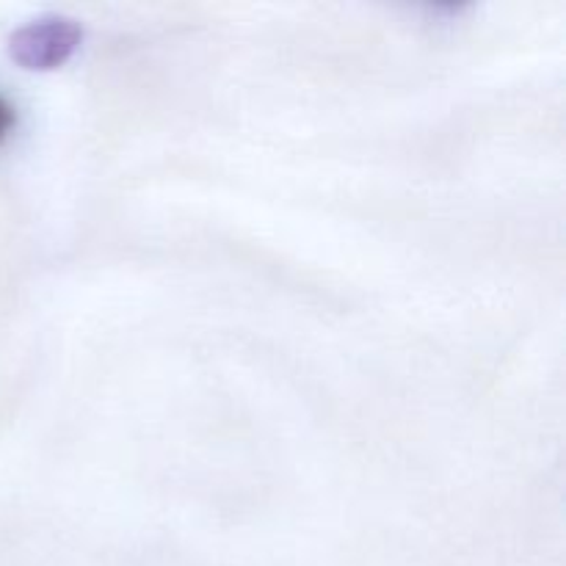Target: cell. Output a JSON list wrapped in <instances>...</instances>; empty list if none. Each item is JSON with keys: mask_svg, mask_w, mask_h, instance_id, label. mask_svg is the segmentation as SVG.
Returning a JSON list of instances; mask_svg holds the SVG:
<instances>
[{"mask_svg": "<svg viewBox=\"0 0 566 566\" xmlns=\"http://www.w3.org/2000/svg\"><path fill=\"white\" fill-rule=\"evenodd\" d=\"M83 28L61 14L39 17L17 28L9 39V53L25 70H55L77 50Z\"/></svg>", "mask_w": 566, "mask_h": 566, "instance_id": "obj_1", "label": "cell"}, {"mask_svg": "<svg viewBox=\"0 0 566 566\" xmlns=\"http://www.w3.org/2000/svg\"><path fill=\"white\" fill-rule=\"evenodd\" d=\"M14 122H17L14 105H11L9 99H6L3 94H0V142H3V138L9 136L11 127H14Z\"/></svg>", "mask_w": 566, "mask_h": 566, "instance_id": "obj_2", "label": "cell"}]
</instances>
